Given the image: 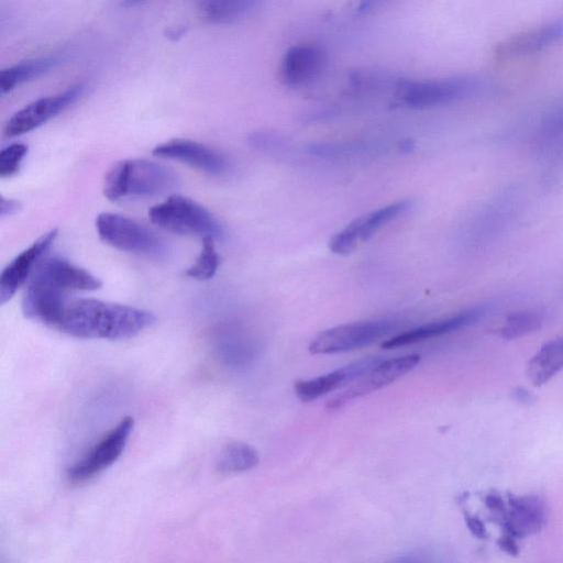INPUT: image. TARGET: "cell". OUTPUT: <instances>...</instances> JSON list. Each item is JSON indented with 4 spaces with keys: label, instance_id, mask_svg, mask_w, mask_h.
I'll return each instance as SVG.
<instances>
[{
    "label": "cell",
    "instance_id": "16",
    "mask_svg": "<svg viewBox=\"0 0 563 563\" xmlns=\"http://www.w3.org/2000/svg\"><path fill=\"white\" fill-rule=\"evenodd\" d=\"M547 511L538 496H509L508 506L499 519L504 534L522 538L538 532L544 525Z\"/></svg>",
    "mask_w": 563,
    "mask_h": 563
},
{
    "label": "cell",
    "instance_id": "2",
    "mask_svg": "<svg viewBox=\"0 0 563 563\" xmlns=\"http://www.w3.org/2000/svg\"><path fill=\"white\" fill-rule=\"evenodd\" d=\"M179 184L174 169L145 158L118 162L103 181V195L111 201L168 194Z\"/></svg>",
    "mask_w": 563,
    "mask_h": 563
},
{
    "label": "cell",
    "instance_id": "24",
    "mask_svg": "<svg viewBox=\"0 0 563 563\" xmlns=\"http://www.w3.org/2000/svg\"><path fill=\"white\" fill-rule=\"evenodd\" d=\"M214 239L213 236L202 238L200 253L185 273L188 277L197 280H208L216 275L220 264V256L216 250Z\"/></svg>",
    "mask_w": 563,
    "mask_h": 563
},
{
    "label": "cell",
    "instance_id": "28",
    "mask_svg": "<svg viewBox=\"0 0 563 563\" xmlns=\"http://www.w3.org/2000/svg\"><path fill=\"white\" fill-rule=\"evenodd\" d=\"M20 202L14 199H7L4 197L1 198V216H12L20 209Z\"/></svg>",
    "mask_w": 563,
    "mask_h": 563
},
{
    "label": "cell",
    "instance_id": "30",
    "mask_svg": "<svg viewBox=\"0 0 563 563\" xmlns=\"http://www.w3.org/2000/svg\"><path fill=\"white\" fill-rule=\"evenodd\" d=\"M185 32V27H173L167 31V36L172 40H177L178 37L183 36Z\"/></svg>",
    "mask_w": 563,
    "mask_h": 563
},
{
    "label": "cell",
    "instance_id": "4",
    "mask_svg": "<svg viewBox=\"0 0 563 563\" xmlns=\"http://www.w3.org/2000/svg\"><path fill=\"white\" fill-rule=\"evenodd\" d=\"M96 229L104 243L120 251L155 260L168 254L166 242L155 231L129 217L101 212L96 218Z\"/></svg>",
    "mask_w": 563,
    "mask_h": 563
},
{
    "label": "cell",
    "instance_id": "19",
    "mask_svg": "<svg viewBox=\"0 0 563 563\" xmlns=\"http://www.w3.org/2000/svg\"><path fill=\"white\" fill-rule=\"evenodd\" d=\"M58 62L59 57L57 55H47L23 60L2 69L0 73L1 95L9 93L24 82L41 76Z\"/></svg>",
    "mask_w": 563,
    "mask_h": 563
},
{
    "label": "cell",
    "instance_id": "31",
    "mask_svg": "<svg viewBox=\"0 0 563 563\" xmlns=\"http://www.w3.org/2000/svg\"><path fill=\"white\" fill-rule=\"evenodd\" d=\"M146 0H122V7L124 8H132L135 5H139L140 3L144 2Z\"/></svg>",
    "mask_w": 563,
    "mask_h": 563
},
{
    "label": "cell",
    "instance_id": "17",
    "mask_svg": "<svg viewBox=\"0 0 563 563\" xmlns=\"http://www.w3.org/2000/svg\"><path fill=\"white\" fill-rule=\"evenodd\" d=\"M482 316V310L478 308L467 309L455 313L451 317L437 320L433 322H429L422 324L420 327L410 329L408 331L401 332L385 342H383L382 347L384 349H396L399 346H405L408 344H413L417 342H421L434 336H439L459 329H462L466 325L474 323Z\"/></svg>",
    "mask_w": 563,
    "mask_h": 563
},
{
    "label": "cell",
    "instance_id": "10",
    "mask_svg": "<svg viewBox=\"0 0 563 563\" xmlns=\"http://www.w3.org/2000/svg\"><path fill=\"white\" fill-rule=\"evenodd\" d=\"M420 362V355L409 354L382 361L328 401L329 409H338L355 398L366 396L400 378Z\"/></svg>",
    "mask_w": 563,
    "mask_h": 563
},
{
    "label": "cell",
    "instance_id": "3",
    "mask_svg": "<svg viewBox=\"0 0 563 563\" xmlns=\"http://www.w3.org/2000/svg\"><path fill=\"white\" fill-rule=\"evenodd\" d=\"M150 220L161 229L179 234L221 238L223 228L214 216L197 201L170 195L148 210Z\"/></svg>",
    "mask_w": 563,
    "mask_h": 563
},
{
    "label": "cell",
    "instance_id": "5",
    "mask_svg": "<svg viewBox=\"0 0 563 563\" xmlns=\"http://www.w3.org/2000/svg\"><path fill=\"white\" fill-rule=\"evenodd\" d=\"M482 85V80L474 76L426 80L400 79L395 91L405 106L412 109H427L470 96Z\"/></svg>",
    "mask_w": 563,
    "mask_h": 563
},
{
    "label": "cell",
    "instance_id": "11",
    "mask_svg": "<svg viewBox=\"0 0 563 563\" xmlns=\"http://www.w3.org/2000/svg\"><path fill=\"white\" fill-rule=\"evenodd\" d=\"M563 40V15L518 32L498 42L492 49L497 63L539 53Z\"/></svg>",
    "mask_w": 563,
    "mask_h": 563
},
{
    "label": "cell",
    "instance_id": "27",
    "mask_svg": "<svg viewBox=\"0 0 563 563\" xmlns=\"http://www.w3.org/2000/svg\"><path fill=\"white\" fill-rule=\"evenodd\" d=\"M466 525L474 536L485 538L486 531L483 522L475 516L467 515L465 517Z\"/></svg>",
    "mask_w": 563,
    "mask_h": 563
},
{
    "label": "cell",
    "instance_id": "25",
    "mask_svg": "<svg viewBox=\"0 0 563 563\" xmlns=\"http://www.w3.org/2000/svg\"><path fill=\"white\" fill-rule=\"evenodd\" d=\"M29 147L24 143H12L0 152V177L8 178L15 175L26 157Z\"/></svg>",
    "mask_w": 563,
    "mask_h": 563
},
{
    "label": "cell",
    "instance_id": "7",
    "mask_svg": "<svg viewBox=\"0 0 563 563\" xmlns=\"http://www.w3.org/2000/svg\"><path fill=\"white\" fill-rule=\"evenodd\" d=\"M394 329L387 320L358 321L338 325L318 333L309 344L312 354H334L360 349Z\"/></svg>",
    "mask_w": 563,
    "mask_h": 563
},
{
    "label": "cell",
    "instance_id": "29",
    "mask_svg": "<svg viewBox=\"0 0 563 563\" xmlns=\"http://www.w3.org/2000/svg\"><path fill=\"white\" fill-rule=\"evenodd\" d=\"M515 397L520 402H530L532 396H530L529 391L520 388L516 390Z\"/></svg>",
    "mask_w": 563,
    "mask_h": 563
},
{
    "label": "cell",
    "instance_id": "23",
    "mask_svg": "<svg viewBox=\"0 0 563 563\" xmlns=\"http://www.w3.org/2000/svg\"><path fill=\"white\" fill-rule=\"evenodd\" d=\"M544 321V314L539 310H522L508 316L499 329V334L512 340L539 330Z\"/></svg>",
    "mask_w": 563,
    "mask_h": 563
},
{
    "label": "cell",
    "instance_id": "1",
    "mask_svg": "<svg viewBox=\"0 0 563 563\" xmlns=\"http://www.w3.org/2000/svg\"><path fill=\"white\" fill-rule=\"evenodd\" d=\"M148 310L93 298H68L55 325L80 339L125 340L152 327Z\"/></svg>",
    "mask_w": 563,
    "mask_h": 563
},
{
    "label": "cell",
    "instance_id": "12",
    "mask_svg": "<svg viewBox=\"0 0 563 563\" xmlns=\"http://www.w3.org/2000/svg\"><path fill=\"white\" fill-rule=\"evenodd\" d=\"M155 156L173 159L211 176H222L229 170L227 158L216 150L188 139H172L157 144Z\"/></svg>",
    "mask_w": 563,
    "mask_h": 563
},
{
    "label": "cell",
    "instance_id": "21",
    "mask_svg": "<svg viewBox=\"0 0 563 563\" xmlns=\"http://www.w3.org/2000/svg\"><path fill=\"white\" fill-rule=\"evenodd\" d=\"M260 460L256 449L244 442H230L220 452L216 467L222 474L241 473L253 468Z\"/></svg>",
    "mask_w": 563,
    "mask_h": 563
},
{
    "label": "cell",
    "instance_id": "15",
    "mask_svg": "<svg viewBox=\"0 0 563 563\" xmlns=\"http://www.w3.org/2000/svg\"><path fill=\"white\" fill-rule=\"evenodd\" d=\"M382 361L383 357L380 356H369L354 361L331 373L307 380H299L295 384V393L305 402L316 400L330 391L353 383Z\"/></svg>",
    "mask_w": 563,
    "mask_h": 563
},
{
    "label": "cell",
    "instance_id": "20",
    "mask_svg": "<svg viewBox=\"0 0 563 563\" xmlns=\"http://www.w3.org/2000/svg\"><path fill=\"white\" fill-rule=\"evenodd\" d=\"M262 0H202L201 15L214 24L235 23L250 15Z\"/></svg>",
    "mask_w": 563,
    "mask_h": 563
},
{
    "label": "cell",
    "instance_id": "8",
    "mask_svg": "<svg viewBox=\"0 0 563 563\" xmlns=\"http://www.w3.org/2000/svg\"><path fill=\"white\" fill-rule=\"evenodd\" d=\"M85 90L86 85L77 82L63 92L32 101L9 118L3 128L4 135L20 136L37 129L74 104Z\"/></svg>",
    "mask_w": 563,
    "mask_h": 563
},
{
    "label": "cell",
    "instance_id": "13",
    "mask_svg": "<svg viewBox=\"0 0 563 563\" xmlns=\"http://www.w3.org/2000/svg\"><path fill=\"white\" fill-rule=\"evenodd\" d=\"M328 66V53L316 44L289 47L282 57L278 78L287 87H300L317 79Z\"/></svg>",
    "mask_w": 563,
    "mask_h": 563
},
{
    "label": "cell",
    "instance_id": "22",
    "mask_svg": "<svg viewBox=\"0 0 563 563\" xmlns=\"http://www.w3.org/2000/svg\"><path fill=\"white\" fill-rule=\"evenodd\" d=\"M349 86L354 91L369 92L394 88L396 90L400 78L384 69L363 67L349 74Z\"/></svg>",
    "mask_w": 563,
    "mask_h": 563
},
{
    "label": "cell",
    "instance_id": "9",
    "mask_svg": "<svg viewBox=\"0 0 563 563\" xmlns=\"http://www.w3.org/2000/svg\"><path fill=\"white\" fill-rule=\"evenodd\" d=\"M411 203V200H399L354 219L331 238L330 251L338 255L350 254L384 225L405 213Z\"/></svg>",
    "mask_w": 563,
    "mask_h": 563
},
{
    "label": "cell",
    "instance_id": "6",
    "mask_svg": "<svg viewBox=\"0 0 563 563\" xmlns=\"http://www.w3.org/2000/svg\"><path fill=\"white\" fill-rule=\"evenodd\" d=\"M134 427V419L126 416L112 427L79 460L71 464L67 481L71 484L88 482L110 467L123 453Z\"/></svg>",
    "mask_w": 563,
    "mask_h": 563
},
{
    "label": "cell",
    "instance_id": "18",
    "mask_svg": "<svg viewBox=\"0 0 563 563\" xmlns=\"http://www.w3.org/2000/svg\"><path fill=\"white\" fill-rule=\"evenodd\" d=\"M563 368V336L544 343L530 358L527 375L534 386H542Z\"/></svg>",
    "mask_w": 563,
    "mask_h": 563
},
{
    "label": "cell",
    "instance_id": "14",
    "mask_svg": "<svg viewBox=\"0 0 563 563\" xmlns=\"http://www.w3.org/2000/svg\"><path fill=\"white\" fill-rule=\"evenodd\" d=\"M58 234L57 229L36 239L29 247L20 252L1 272L0 302L9 301L30 275L41 264Z\"/></svg>",
    "mask_w": 563,
    "mask_h": 563
},
{
    "label": "cell",
    "instance_id": "26",
    "mask_svg": "<svg viewBox=\"0 0 563 563\" xmlns=\"http://www.w3.org/2000/svg\"><path fill=\"white\" fill-rule=\"evenodd\" d=\"M395 0H356L355 12L358 14H368L374 12Z\"/></svg>",
    "mask_w": 563,
    "mask_h": 563
}]
</instances>
